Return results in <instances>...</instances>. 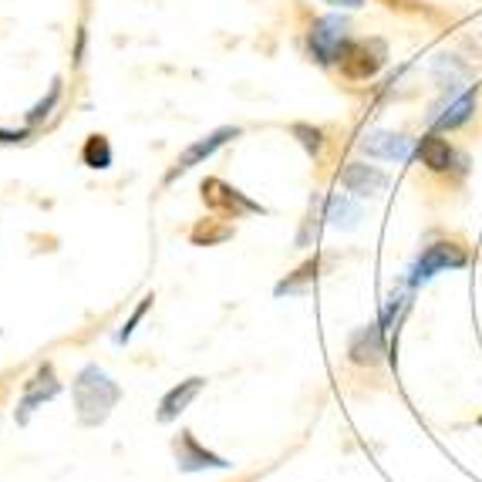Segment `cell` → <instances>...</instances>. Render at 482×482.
<instances>
[{"mask_svg": "<svg viewBox=\"0 0 482 482\" xmlns=\"http://www.w3.org/2000/svg\"><path fill=\"white\" fill-rule=\"evenodd\" d=\"M61 392V382L55 378V368L51 364H41V368L34 371V378L27 385H24V395H21V405H17V422H27L31 418V412L37 408V405H45L51 402L55 395Z\"/></svg>", "mask_w": 482, "mask_h": 482, "instance_id": "30bf717a", "label": "cell"}, {"mask_svg": "<svg viewBox=\"0 0 482 482\" xmlns=\"http://www.w3.org/2000/svg\"><path fill=\"white\" fill-rule=\"evenodd\" d=\"M388 331L382 327V321H371V324L351 331L348 337V361L358 368H378L388 358Z\"/></svg>", "mask_w": 482, "mask_h": 482, "instance_id": "277c9868", "label": "cell"}, {"mask_svg": "<svg viewBox=\"0 0 482 482\" xmlns=\"http://www.w3.org/2000/svg\"><path fill=\"white\" fill-rule=\"evenodd\" d=\"M361 152L371 159H392V162H408L415 146L408 135H398V132H371L361 138Z\"/></svg>", "mask_w": 482, "mask_h": 482, "instance_id": "7c38bea8", "label": "cell"}, {"mask_svg": "<svg viewBox=\"0 0 482 482\" xmlns=\"http://www.w3.org/2000/svg\"><path fill=\"white\" fill-rule=\"evenodd\" d=\"M324 4L341 7V11H358V7H364V0H324Z\"/></svg>", "mask_w": 482, "mask_h": 482, "instance_id": "44dd1931", "label": "cell"}, {"mask_svg": "<svg viewBox=\"0 0 482 482\" xmlns=\"http://www.w3.org/2000/svg\"><path fill=\"white\" fill-rule=\"evenodd\" d=\"M152 301H156V297H152V293H149V297H142V303H138V307H135V311H132V317H128V321H125V324H122V331H118V337H115V341H118V344H125V341H128V337L135 334V324H138V321H142V317H146V311H149V307H152Z\"/></svg>", "mask_w": 482, "mask_h": 482, "instance_id": "ffe728a7", "label": "cell"}, {"mask_svg": "<svg viewBox=\"0 0 482 482\" xmlns=\"http://www.w3.org/2000/svg\"><path fill=\"white\" fill-rule=\"evenodd\" d=\"M351 45L348 21L337 17V14H327V17H317L311 24V34H307V47H311V57H314L321 67H334L341 65V57Z\"/></svg>", "mask_w": 482, "mask_h": 482, "instance_id": "3957f363", "label": "cell"}, {"mask_svg": "<svg viewBox=\"0 0 482 482\" xmlns=\"http://www.w3.org/2000/svg\"><path fill=\"white\" fill-rule=\"evenodd\" d=\"M202 200L210 202L213 210H223V213H230L236 220V216L243 213H267L260 202L247 200L240 190H233V186H226V182L220 179H206L202 182Z\"/></svg>", "mask_w": 482, "mask_h": 482, "instance_id": "8fae6325", "label": "cell"}, {"mask_svg": "<svg viewBox=\"0 0 482 482\" xmlns=\"http://www.w3.org/2000/svg\"><path fill=\"white\" fill-rule=\"evenodd\" d=\"M202 388H206V378H200V374H192V378L179 382L176 388H169L166 398L159 402V422H172V418H179Z\"/></svg>", "mask_w": 482, "mask_h": 482, "instance_id": "5bb4252c", "label": "cell"}, {"mask_svg": "<svg viewBox=\"0 0 482 482\" xmlns=\"http://www.w3.org/2000/svg\"><path fill=\"white\" fill-rule=\"evenodd\" d=\"M415 156H418V162L428 169V172H438V176H449V172H466V166H469V159L462 156V152L452 146V142H446V138H442L438 132H426L422 138H418Z\"/></svg>", "mask_w": 482, "mask_h": 482, "instance_id": "5b68a950", "label": "cell"}, {"mask_svg": "<svg viewBox=\"0 0 482 482\" xmlns=\"http://www.w3.org/2000/svg\"><path fill=\"white\" fill-rule=\"evenodd\" d=\"M479 426H482V415H479Z\"/></svg>", "mask_w": 482, "mask_h": 482, "instance_id": "603a6c76", "label": "cell"}, {"mask_svg": "<svg viewBox=\"0 0 482 482\" xmlns=\"http://www.w3.org/2000/svg\"><path fill=\"white\" fill-rule=\"evenodd\" d=\"M233 138H240V128H236V125H223V128H216V132L196 138V142H192V146L186 149L179 159H176V166L166 172V182H176L182 172H190L192 166H200L202 159H210L213 152H220V149H223L226 142H233Z\"/></svg>", "mask_w": 482, "mask_h": 482, "instance_id": "52a82bcc", "label": "cell"}, {"mask_svg": "<svg viewBox=\"0 0 482 482\" xmlns=\"http://www.w3.org/2000/svg\"><path fill=\"white\" fill-rule=\"evenodd\" d=\"M317 267H321V260H307L301 270H293L287 281L277 283V297H283V293H303V283L317 281Z\"/></svg>", "mask_w": 482, "mask_h": 482, "instance_id": "ac0fdd59", "label": "cell"}, {"mask_svg": "<svg viewBox=\"0 0 482 482\" xmlns=\"http://www.w3.org/2000/svg\"><path fill=\"white\" fill-rule=\"evenodd\" d=\"M341 186L364 200V196H378L388 186V176H385V169L371 166V162H348L341 172Z\"/></svg>", "mask_w": 482, "mask_h": 482, "instance_id": "4fadbf2b", "label": "cell"}, {"mask_svg": "<svg viewBox=\"0 0 482 482\" xmlns=\"http://www.w3.org/2000/svg\"><path fill=\"white\" fill-rule=\"evenodd\" d=\"M81 159L88 169H108L112 166V146L105 135H88V142L81 149Z\"/></svg>", "mask_w": 482, "mask_h": 482, "instance_id": "e0dca14e", "label": "cell"}, {"mask_svg": "<svg viewBox=\"0 0 482 482\" xmlns=\"http://www.w3.org/2000/svg\"><path fill=\"white\" fill-rule=\"evenodd\" d=\"M71 395H75V415H78V422L95 428L112 415L115 402L122 398V388L98 364H85L78 371L75 385H71Z\"/></svg>", "mask_w": 482, "mask_h": 482, "instance_id": "6da1fadb", "label": "cell"}, {"mask_svg": "<svg viewBox=\"0 0 482 482\" xmlns=\"http://www.w3.org/2000/svg\"><path fill=\"white\" fill-rule=\"evenodd\" d=\"M21 138H27V132H4V128H0V142H21Z\"/></svg>", "mask_w": 482, "mask_h": 482, "instance_id": "7402d4cb", "label": "cell"}, {"mask_svg": "<svg viewBox=\"0 0 482 482\" xmlns=\"http://www.w3.org/2000/svg\"><path fill=\"white\" fill-rule=\"evenodd\" d=\"M385 57H388V51H385V45L382 41H374V37H371V41H351L337 67H341V75L348 81H368L385 67Z\"/></svg>", "mask_w": 482, "mask_h": 482, "instance_id": "8992f818", "label": "cell"}, {"mask_svg": "<svg viewBox=\"0 0 482 482\" xmlns=\"http://www.w3.org/2000/svg\"><path fill=\"white\" fill-rule=\"evenodd\" d=\"M466 263H469L466 247H459L456 240H436V243H428V247L415 257V263H412V270H408V287L415 291V287H422V283L436 281L438 273L462 270Z\"/></svg>", "mask_w": 482, "mask_h": 482, "instance_id": "7a4b0ae2", "label": "cell"}, {"mask_svg": "<svg viewBox=\"0 0 482 482\" xmlns=\"http://www.w3.org/2000/svg\"><path fill=\"white\" fill-rule=\"evenodd\" d=\"M324 220H331V226L351 230V226H358V220H361V206L351 200V196H344V192H334V196L324 202Z\"/></svg>", "mask_w": 482, "mask_h": 482, "instance_id": "9a60e30c", "label": "cell"}, {"mask_svg": "<svg viewBox=\"0 0 482 482\" xmlns=\"http://www.w3.org/2000/svg\"><path fill=\"white\" fill-rule=\"evenodd\" d=\"M476 108H479V88L456 91V95H449L446 105H438L432 112V132H456L476 115Z\"/></svg>", "mask_w": 482, "mask_h": 482, "instance_id": "ba28073f", "label": "cell"}, {"mask_svg": "<svg viewBox=\"0 0 482 482\" xmlns=\"http://www.w3.org/2000/svg\"><path fill=\"white\" fill-rule=\"evenodd\" d=\"M57 98H61V81H55V85H51V91H47V98H41V101H37V105L31 108V112H27V125L45 122L47 115H51V108L57 105Z\"/></svg>", "mask_w": 482, "mask_h": 482, "instance_id": "d6986e66", "label": "cell"}, {"mask_svg": "<svg viewBox=\"0 0 482 482\" xmlns=\"http://www.w3.org/2000/svg\"><path fill=\"white\" fill-rule=\"evenodd\" d=\"M172 452H176V466L182 472H202V469H230V462L223 456L210 452L206 446H200V438L192 432H179V438L172 442Z\"/></svg>", "mask_w": 482, "mask_h": 482, "instance_id": "9c48e42d", "label": "cell"}, {"mask_svg": "<svg viewBox=\"0 0 482 482\" xmlns=\"http://www.w3.org/2000/svg\"><path fill=\"white\" fill-rule=\"evenodd\" d=\"M291 135L297 138L303 146V152L311 159H321L324 156V149H327V135L324 128H317V125H307V122H293L291 125Z\"/></svg>", "mask_w": 482, "mask_h": 482, "instance_id": "2e32d148", "label": "cell"}]
</instances>
